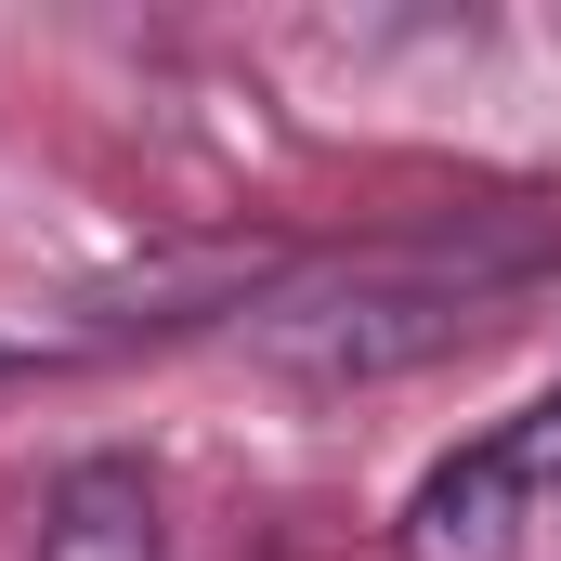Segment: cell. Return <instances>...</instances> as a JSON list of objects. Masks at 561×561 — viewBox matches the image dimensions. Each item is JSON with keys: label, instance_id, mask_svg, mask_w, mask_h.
Instances as JSON below:
<instances>
[{"label": "cell", "instance_id": "1", "mask_svg": "<svg viewBox=\"0 0 561 561\" xmlns=\"http://www.w3.org/2000/svg\"><path fill=\"white\" fill-rule=\"evenodd\" d=\"M470 327H483V262H366L262 313V353L313 392H353V379H405L431 353H457Z\"/></svg>", "mask_w": 561, "mask_h": 561}, {"label": "cell", "instance_id": "2", "mask_svg": "<svg viewBox=\"0 0 561 561\" xmlns=\"http://www.w3.org/2000/svg\"><path fill=\"white\" fill-rule=\"evenodd\" d=\"M549 496H561V392L523 405L510 431H483V444H457L419 496H405L392 549L405 561H510L536 523H549Z\"/></svg>", "mask_w": 561, "mask_h": 561}, {"label": "cell", "instance_id": "3", "mask_svg": "<svg viewBox=\"0 0 561 561\" xmlns=\"http://www.w3.org/2000/svg\"><path fill=\"white\" fill-rule=\"evenodd\" d=\"M26 561H170V523H157L144 457H79V470H53L39 549H26Z\"/></svg>", "mask_w": 561, "mask_h": 561}, {"label": "cell", "instance_id": "4", "mask_svg": "<svg viewBox=\"0 0 561 561\" xmlns=\"http://www.w3.org/2000/svg\"><path fill=\"white\" fill-rule=\"evenodd\" d=\"M549 523H561V496H549Z\"/></svg>", "mask_w": 561, "mask_h": 561}, {"label": "cell", "instance_id": "5", "mask_svg": "<svg viewBox=\"0 0 561 561\" xmlns=\"http://www.w3.org/2000/svg\"><path fill=\"white\" fill-rule=\"evenodd\" d=\"M0 366H13V353H0Z\"/></svg>", "mask_w": 561, "mask_h": 561}]
</instances>
